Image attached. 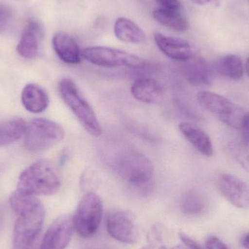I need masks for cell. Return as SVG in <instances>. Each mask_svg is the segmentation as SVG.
<instances>
[{
  "instance_id": "1",
  "label": "cell",
  "mask_w": 249,
  "mask_h": 249,
  "mask_svg": "<svg viewBox=\"0 0 249 249\" xmlns=\"http://www.w3.org/2000/svg\"><path fill=\"white\" fill-rule=\"evenodd\" d=\"M61 180L53 165L45 160L36 161L20 174L18 190L34 196H52L59 190Z\"/></svg>"
},
{
  "instance_id": "2",
  "label": "cell",
  "mask_w": 249,
  "mask_h": 249,
  "mask_svg": "<svg viewBox=\"0 0 249 249\" xmlns=\"http://www.w3.org/2000/svg\"><path fill=\"white\" fill-rule=\"evenodd\" d=\"M58 90L64 103L86 131L94 137L100 136L102 133L100 123L91 105L83 96L77 84L71 79H63L58 85Z\"/></svg>"
},
{
  "instance_id": "3",
  "label": "cell",
  "mask_w": 249,
  "mask_h": 249,
  "mask_svg": "<svg viewBox=\"0 0 249 249\" xmlns=\"http://www.w3.org/2000/svg\"><path fill=\"white\" fill-rule=\"evenodd\" d=\"M113 167L124 181L135 187H145L153 180V165L145 155L136 151L119 154L114 160Z\"/></svg>"
},
{
  "instance_id": "4",
  "label": "cell",
  "mask_w": 249,
  "mask_h": 249,
  "mask_svg": "<svg viewBox=\"0 0 249 249\" xmlns=\"http://www.w3.org/2000/svg\"><path fill=\"white\" fill-rule=\"evenodd\" d=\"M64 136L61 124L51 120L36 118L26 125L25 147L29 152H42L61 142Z\"/></svg>"
},
{
  "instance_id": "5",
  "label": "cell",
  "mask_w": 249,
  "mask_h": 249,
  "mask_svg": "<svg viewBox=\"0 0 249 249\" xmlns=\"http://www.w3.org/2000/svg\"><path fill=\"white\" fill-rule=\"evenodd\" d=\"M103 202L93 192L86 193L73 216L74 229L80 237L89 238L99 230L103 216Z\"/></svg>"
},
{
  "instance_id": "6",
  "label": "cell",
  "mask_w": 249,
  "mask_h": 249,
  "mask_svg": "<svg viewBox=\"0 0 249 249\" xmlns=\"http://www.w3.org/2000/svg\"><path fill=\"white\" fill-rule=\"evenodd\" d=\"M13 228V249H31L42 230L45 218L43 204L16 214Z\"/></svg>"
},
{
  "instance_id": "7",
  "label": "cell",
  "mask_w": 249,
  "mask_h": 249,
  "mask_svg": "<svg viewBox=\"0 0 249 249\" xmlns=\"http://www.w3.org/2000/svg\"><path fill=\"white\" fill-rule=\"evenodd\" d=\"M197 100L202 107L213 114L224 124L234 128H241L247 112L228 98L213 92L203 90L197 93Z\"/></svg>"
},
{
  "instance_id": "8",
  "label": "cell",
  "mask_w": 249,
  "mask_h": 249,
  "mask_svg": "<svg viewBox=\"0 0 249 249\" xmlns=\"http://www.w3.org/2000/svg\"><path fill=\"white\" fill-rule=\"evenodd\" d=\"M82 56L89 62L106 68L128 67L140 69L144 66V61L139 56L121 50L108 47H90L82 51Z\"/></svg>"
},
{
  "instance_id": "9",
  "label": "cell",
  "mask_w": 249,
  "mask_h": 249,
  "mask_svg": "<svg viewBox=\"0 0 249 249\" xmlns=\"http://www.w3.org/2000/svg\"><path fill=\"white\" fill-rule=\"evenodd\" d=\"M109 235L120 242L134 244L137 242L138 231L134 214L130 211H115L109 213L107 220Z\"/></svg>"
},
{
  "instance_id": "10",
  "label": "cell",
  "mask_w": 249,
  "mask_h": 249,
  "mask_svg": "<svg viewBox=\"0 0 249 249\" xmlns=\"http://www.w3.org/2000/svg\"><path fill=\"white\" fill-rule=\"evenodd\" d=\"M218 187L224 197L235 207L249 209V184L232 174L223 173L218 177Z\"/></svg>"
},
{
  "instance_id": "11",
  "label": "cell",
  "mask_w": 249,
  "mask_h": 249,
  "mask_svg": "<svg viewBox=\"0 0 249 249\" xmlns=\"http://www.w3.org/2000/svg\"><path fill=\"white\" fill-rule=\"evenodd\" d=\"M74 231L73 217L70 215L59 216L51 224L44 235L40 249H65Z\"/></svg>"
},
{
  "instance_id": "12",
  "label": "cell",
  "mask_w": 249,
  "mask_h": 249,
  "mask_svg": "<svg viewBox=\"0 0 249 249\" xmlns=\"http://www.w3.org/2000/svg\"><path fill=\"white\" fill-rule=\"evenodd\" d=\"M154 37L157 46L168 58L175 61H185L193 57V48L187 41L160 33H155Z\"/></svg>"
},
{
  "instance_id": "13",
  "label": "cell",
  "mask_w": 249,
  "mask_h": 249,
  "mask_svg": "<svg viewBox=\"0 0 249 249\" xmlns=\"http://www.w3.org/2000/svg\"><path fill=\"white\" fill-rule=\"evenodd\" d=\"M53 46L58 58L68 64H78L82 61V51L77 41L69 34L58 32L53 38Z\"/></svg>"
},
{
  "instance_id": "14",
  "label": "cell",
  "mask_w": 249,
  "mask_h": 249,
  "mask_svg": "<svg viewBox=\"0 0 249 249\" xmlns=\"http://www.w3.org/2000/svg\"><path fill=\"white\" fill-rule=\"evenodd\" d=\"M130 91L136 100L146 104L159 102L164 94L162 86L157 80L148 77L136 80L132 85Z\"/></svg>"
},
{
  "instance_id": "15",
  "label": "cell",
  "mask_w": 249,
  "mask_h": 249,
  "mask_svg": "<svg viewBox=\"0 0 249 249\" xmlns=\"http://www.w3.org/2000/svg\"><path fill=\"white\" fill-rule=\"evenodd\" d=\"M178 128L184 138L200 153L206 157L213 155V147L212 139L204 130L188 122L181 123Z\"/></svg>"
},
{
  "instance_id": "16",
  "label": "cell",
  "mask_w": 249,
  "mask_h": 249,
  "mask_svg": "<svg viewBox=\"0 0 249 249\" xmlns=\"http://www.w3.org/2000/svg\"><path fill=\"white\" fill-rule=\"evenodd\" d=\"M184 75L187 81L193 86H204L213 81V70L203 59L190 61L184 67Z\"/></svg>"
},
{
  "instance_id": "17",
  "label": "cell",
  "mask_w": 249,
  "mask_h": 249,
  "mask_svg": "<svg viewBox=\"0 0 249 249\" xmlns=\"http://www.w3.org/2000/svg\"><path fill=\"white\" fill-rule=\"evenodd\" d=\"M41 29L39 24L34 20L28 23L22 33L17 51L20 56L28 59L35 58L39 52V39Z\"/></svg>"
},
{
  "instance_id": "18",
  "label": "cell",
  "mask_w": 249,
  "mask_h": 249,
  "mask_svg": "<svg viewBox=\"0 0 249 249\" xmlns=\"http://www.w3.org/2000/svg\"><path fill=\"white\" fill-rule=\"evenodd\" d=\"M23 107L32 113L44 112L49 105V97L43 89L36 84H28L22 91Z\"/></svg>"
},
{
  "instance_id": "19",
  "label": "cell",
  "mask_w": 249,
  "mask_h": 249,
  "mask_svg": "<svg viewBox=\"0 0 249 249\" xmlns=\"http://www.w3.org/2000/svg\"><path fill=\"white\" fill-rule=\"evenodd\" d=\"M114 32L118 39L127 43L142 44L146 40L143 31L134 22L124 18L116 20Z\"/></svg>"
},
{
  "instance_id": "20",
  "label": "cell",
  "mask_w": 249,
  "mask_h": 249,
  "mask_svg": "<svg viewBox=\"0 0 249 249\" xmlns=\"http://www.w3.org/2000/svg\"><path fill=\"white\" fill-rule=\"evenodd\" d=\"M153 16L157 21L173 30L184 32L188 29V21L178 10L157 9L154 11Z\"/></svg>"
},
{
  "instance_id": "21",
  "label": "cell",
  "mask_w": 249,
  "mask_h": 249,
  "mask_svg": "<svg viewBox=\"0 0 249 249\" xmlns=\"http://www.w3.org/2000/svg\"><path fill=\"white\" fill-rule=\"evenodd\" d=\"M26 124L20 118H13L0 124V146L10 144L25 134Z\"/></svg>"
},
{
  "instance_id": "22",
  "label": "cell",
  "mask_w": 249,
  "mask_h": 249,
  "mask_svg": "<svg viewBox=\"0 0 249 249\" xmlns=\"http://www.w3.org/2000/svg\"><path fill=\"white\" fill-rule=\"evenodd\" d=\"M216 70L221 75L227 78L240 80L244 75V63L238 55H228L221 58L218 62Z\"/></svg>"
},
{
  "instance_id": "23",
  "label": "cell",
  "mask_w": 249,
  "mask_h": 249,
  "mask_svg": "<svg viewBox=\"0 0 249 249\" xmlns=\"http://www.w3.org/2000/svg\"><path fill=\"white\" fill-rule=\"evenodd\" d=\"M181 209L184 214L189 216H198L206 210V201L204 197L197 192L190 191L183 196Z\"/></svg>"
},
{
  "instance_id": "24",
  "label": "cell",
  "mask_w": 249,
  "mask_h": 249,
  "mask_svg": "<svg viewBox=\"0 0 249 249\" xmlns=\"http://www.w3.org/2000/svg\"><path fill=\"white\" fill-rule=\"evenodd\" d=\"M230 155L244 169L249 171V151L243 143L230 142L227 146Z\"/></svg>"
},
{
  "instance_id": "25",
  "label": "cell",
  "mask_w": 249,
  "mask_h": 249,
  "mask_svg": "<svg viewBox=\"0 0 249 249\" xmlns=\"http://www.w3.org/2000/svg\"><path fill=\"white\" fill-rule=\"evenodd\" d=\"M11 9L4 4H0V33L6 32L13 20Z\"/></svg>"
},
{
  "instance_id": "26",
  "label": "cell",
  "mask_w": 249,
  "mask_h": 249,
  "mask_svg": "<svg viewBox=\"0 0 249 249\" xmlns=\"http://www.w3.org/2000/svg\"><path fill=\"white\" fill-rule=\"evenodd\" d=\"M207 249H230L228 246L216 236H210L205 242Z\"/></svg>"
},
{
  "instance_id": "27",
  "label": "cell",
  "mask_w": 249,
  "mask_h": 249,
  "mask_svg": "<svg viewBox=\"0 0 249 249\" xmlns=\"http://www.w3.org/2000/svg\"><path fill=\"white\" fill-rule=\"evenodd\" d=\"M241 137H242V142L245 146H249V113H247L243 120L242 124H241Z\"/></svg>"
},
{
  "instance_id": "28",
  "label": "cell",
  "mask_w": 249,
  "mask_h": 249,
  "mask_svg": "<svg viewBox=\"0 0 249 249\" xmlns=\"http://www.w3.org/2000/svg\"><path fill=\"white\" fill-rule=\"evenodd\" d=\"M160 8L165 10H179L181 3L178 0H156Z\"/></svg>"
},
{
  "instance_id": "29",
  "label": "cell",
  "mask_w": 249,
  "mask_h": 249,
  "mask_svg": "<svg viewBox=\"0 0 249 249\" xmlns=\"http://www.w3.org/2000/svg\"><path fill=\"white\" fill-rule=\"evenodd\" d=\"M179 238L184 246L189 249H204L202 248V247H200L193 238H190V236H188L187 234L184 233V232L179 233Z\"/></svg>"
},
{
  "instance_id": "30",
  "label": "cell",
  "mask_w": 249,
  "mask_h": 249,
  "mask_svg": "<svg viewBox=\"0 0 249 249\" xmlns=\"http://www.w3.org/2000/svg\"><path fill=\"white\" fill-rule=\"evenodd\" d=\"M241 245L244 249H249V232L244 235L241 238Z\"/></svg>"
},
{
  "instance_id": "31",
  "label": "cell",
  "mask_w": 249,
  "mask_h": 249,
  "mask_svg": "<svg viewBox=\"0 0 249 249\" xmlns=\"http://www.w3.org/2000/svg\"><path fill=\"white\" fill-rule=\"evenodd\" d=\"M192 1L196 3V4L203 5V4H208V3L210 2L212 0H192Z\"/></svg>"
},
{
  "instance_id": "32",
  "label": "cell",
  "mask_w": 249,
  "mask_h": 249,
  "mask_svg": "<svg viewBox=\"0 0 249 249\" xmlns=\"http://www.w3.org/2000/svg\"><path fill=\"white\" fill-rule=\"evenodd\" d=\"M245 70L247 75H248L249 77V58H248V60H247V63H246Z\"/></svg>"
},
{
  "instance_id": "33",
  "label": "cell",
  "mask_w": 249,
  "mask_h": 249,
  "mask_svg": "<svg viewBox=\"0 0 249 249\" xmlns=\"http://www.w3.org/2000/svg\"><path fill=\"white\" fill-rule=\"evenodd\" d=\"M189 249L187 247H186L185 246L183 247V246H176V247H173L172 249Z\"/></svg>"
},
{
  "instance_id": "34",
  "label": "cell",
  "mask_w": 249,
  "mask_h": 249,
  "mask_svg": "<svg viewBox=\"0 0 249 249\" xmlns=\"http://www.w3.org/2000/svg\"><path fill=\"white\" fill-rule=\"evenodd\" d=\"M142 249H154L153 247H144V248H143ZM160 249H166L160 248Z\"/></svg>"
}]
</instances>
